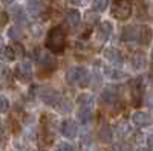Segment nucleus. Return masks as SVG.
<instances>
[{"instance_id":"f257e3e1","label":"nucleus","mask_w":153,"mask_h":151,"mask_svg":"<svg viewBox=\"0 0 153 151\" xmlns=\"http://www.w3.org/2000/svg\"><path fill=\"white\" fill-rule=\"evenodd\" d=\"M65 44H66V35H65V32H63L61 28L55 26V28H52L48 32L46 46H48L49 50H52V52H55V54L63 52Z\"/></svg>"},{"instance_id":"f03ea898","label":"nucleus","mask_w":153,"mask_h":151,"mask_svg":"<svg viewBox=\"0 0 153 151\" xmlns=\"http://www.w3.org/2000/svg\"><path fill=\"white\" fill-rule=\"evenodd\" d=\"M66 81L69 84H74V85L86 87L89 82V72L83 66H75L66 72Z\"/></svg>"},{"instance_id":"7ed1b4c3","label":"nucleus","mask_w":153,"mask_h":151,"mask_svg":"<svg viewBox=\"0 0 153 151\" xmlns=\"http://www.w3.org/2000/svg\"><path fill=\"white\" fill-rule=\"evenodd\" d=\"M112 14L118 20H127L132 14V2L130 0H113Z\"/></svg>"},{"instance_id":"20e7f679","label":"nucleus","mask_w":153,"mask_h":151,"mask_svg":"<svg viewBox=\"0 0 153 151\" xmlns=\"http://www.w3.org/2000/svg\"><path fill=\"white\" fill-rule=\"evenodd\" d=\"M40 98L45 104L48 105H60L61 104V95L55 90V89H51V87H46V89L40 90Z\"/></svg>"},{"instance_id":"39448f33","label":"nucleus","mask_w":153,"mask_h":151,"mask_svg":"<svg viewBox=\"0 0 153 151\" xmlns=\"http://www.w3.org/2000/svg\"><path fill=\"white\" fill-rule=\"evenodd\" d=\"M132 121H133L135 125H138V127H150V125L153 124V118L149 115V113H146V111H136V113H133Z\"/></svg>"},{"instance_id":"423d86ee","label":"nucleus","mask_w":153,"mask_h":151,"mask_svg":"<svg viewBox=\"0 0 153 151\" xmlns=\"http://www.w3.org/2000/svg\"><path fill=\"white\" fill-rule=\"evenodd\" d=\"M118 96H120L118 89H117L115 85H110V87H107L103 93H101V101H103V104L110 105V104H113V102H117Z\"/></svg>"},{"instance_id":"0eeeda50","label":"nucleus","mask_w":153,"mask_h":151,"mask_svg":"<svg viewBox=\"0 0 153 151\" xmlns=\"http://www.w3.org/2000/svg\"><path fill=\"white\" fill-rule=\"evenodd\" d=\"M61 133L65 137H69V139H72V137L76 136V130H78V127H76V122L72 121V119H66L61 122V127H60Z\"/></svg>"},{"instance_id":"6e6552de","label":"nucleus","mask_w":153,"mask_h":151,"mask_svg":"<svg viewBox=\"0 0 153 151\" xmlns=\"http://www.w3.org/2000/svg\"><path fill=\"white\" fill-rule=\"evenodd\" d=\"M16 75L22 82H28L31 80V75H32V66L29 63H22V64L17 66Z\"/></svg>"},{"instance_id":"1a4fd4ad","label":"nucleus","mask_w":153,"mask_h":151,"mask_svg":"<svg viewBox=\"0 0 153 151\" xmlns=\"http://www.w3.org/2000/svg\"><path fill=\"white\" fill-rule=\"evenodd\" d=\"M104 57L106 60H109L112 64H115L117 67H121L123 64V57H121V52L118 49H115V47H107L104 50Z\"/></svg>"},{"instance_id":"9d476101","label":"nucleus","mask_w":153,"mask_h":151,"mask_svg":"<svg viewBox=\"0 0 153 151\" xmlns=\"http://www.w3.org/2000/svg\"><path fill=\"white\" fill-rule=\"evenodd\" d=\"M112 23L110 21H103L100 23V26L97 28V37L100 41H107L109 37L112 35Z\"/></svg>"},{"instance_id":"9b49d317","label":"nucleus","mask_w":153,"mask_h":151,"mask_svg":"<svg viewBox=\"0 0 153 151\" xmlns=\"http://www.w3.org/2000/svg\"><path fill=\"white\" fill-rule=\"evenodd\" d=\"M65 18H66V23L69 24V28H76L81 21V14L76 9H68L66 14H65Z\"/></svg>"},{"instance_id":"f8f14e48","label":"nucleus","mask_w":153,"mask_h":151,"mask_svg":"<svg viewBox=\"0 0 153 151\" xmlns=\"http://www.w3.org/2000/svg\"><path fill=\"white\" fill-rule=\"evenodd\" d=\"M98 137H100V141L104 142V144H110L113 141V131H112V127L109 124H103L100 127Z\"/></svg>"},{"instance_id":"ddd939ff","label":"nucleus","mask_w":153,"mask_h":151,"mask_svg":"<svg viewBox=\"0 0 153 151\" xmlns=\"http://www.w3.org/2000/svg\"><path fill=\"white\" fill-rule=\"evenodd\" d=\"M138 34H139V28H136V26H127V28H124V32H123V40L126 43L136 41L138 40Z\"/></svg>"},{"instance_id":"4468645a","label":"nucleus","mask_w":153,"mask_h":151,"mask_svg":"<svg viewBox=\"0 0 153 151\" xmlns=\"http://www.w3.org/2000/svg\"><path fill=\"white\" fill-rule=\"evenodd\" d=\"M138 41L141 43L143 46L150 44V41H152V29H150L149 26H141V28H139Z\"/></svg>"},{"instance_id":"2eb2a0df","label":"nucleus","mask_w":153,"mask_h":151,"mask_svg":"<svg viewBox=\"0 0 153 151\" xmlns=\"http://www.w3.org/2000/svg\"><path fill=\"white\" fill-rule=\"evenodd\" d=\"M78 105L80 108H89V110H92V105H94V96L92 95H89V93H83L78 96Z\"/></svg>"},{"instance_id":"dca6fc26","label":"nucleus","mask_w":153,"mask_h":151,"mask_svg":"<svg viewBox=\"0 0 153 151\" xmlns=\"http://www.w3.org/2000/svg\"><path fill=\"white\" fill-rule=\"evenodd\" d=\"M9 82H11V70L6 66L0 64V87L8 85Z\"/></svg>"},{"instance_id":"f3484780","label":"nucleus","mask_w":153,"mask_h":151,"mask_svg":"<svg viewBox=\"0 0 153 151\" xmlns=\"http://www.w3.org/2000/svg\"><path fill=\"white\" fill-rule=\"evenodd\" d=\"M132 66H133V69H136V70L143 69V67L146 66V57H144V54L136 52V54L132 57Z\"/></svg>"},{"instance_id":"a211bd4d","label":"nucleus","mask_w":153,"mask_h":151,"mask_svg":"<svg viewBox=\"0 0 153 151\" xmlns=\"http://www.w3.org/2000/svg\"><path fill=\"white\" fill-rule=\"evenodd\" d=\"M40 8H42L40 0H29L28 5H26V9L29 12V15H32V17H37L38 14H40Z\"/></svg>"},{"instance_id":"6ab92c4d","label":"nucleus","mask_w":153,"mask_h":151,"mask_svg":"<svg viewBox=\"0 0 153 151\" xmlns=\"http://www.w3.org/2000/svg\"><path fill=\"white\" fill-rule=\"evenodd\" d=\"M40 63H42V66H43V67L52 69V67L55 66V58L51 55V54H43L42 58H40Z\"/></svg>"},{"instance_id":"aec40b11","label":"nucleus","mask_w":153,"mask_h":151,"mask_svg":"<svg viewBox=\"0 0 153 151\" xmlns=\"http://www.w3.org/2000/svg\"><path fill=\"white\" fill-rule=\"evenodd\" d=\"M78 119L83 122V124H87L89 121L92 119V110H89V108H80L78 110Z\"/></svg>"},{"instance_id":"412c9836","label":"nucleus","mask_w":153,"mask_h":151,"mask_svg":"<svg viewBox=\"0 0 153 151\" xmlns=\"http://www.w3.org/2000/svg\"><path fill=\"white\" fill-rule=\"evenodd\" d=\"M107 3H109L107 0H92V8H94V11L101 12L107 8Z\"/></svg>"},{"instance_id":"4be33fe9","label":"nucleus","mask_w":153,"mask_h":151,"mask_svg":"<svg viewBox=\"0 0 153 151\" xmlns=\"http://www.w3.org/2000/svg\"><path fill=\"white\" fill-rule=\"evenodd\" d=\"M2 55H3V58H5V60H8V61L16 60V54H14V50H12V47H5Z\"/></svg>"},{"instance_id":"5701e85b","label":"nucleus","mask_w":153,"mask_h":151,"mask_svg":"<svg viewBox=\"0 0 153 151\" xmlns=\"http://www.w3.org/2000/svg\"><path fill=\"white\" fill-rule=\"evenodd\" d=\"M55 151H75L74 150V147L71 145V144H68V142H60L58 145H57V150Z\"/></svg>"},{"instance_id":"b1692460","label":"nucleus","mask_w":153,"mask_h":151,"mask_svg":"<svg viewBox=\"0 0 153 151\" xmlns=\"http://www.w3.org/2000/svg\"><path fill=\"white\" fill-rule=\"evenodd\" d=\"M9 108V101L3 96V95H0V113H3Z\"/></svg>"},{"instance_id":"393cba45","label":"nucleus","mask_w":153,"mask_h":151,"mask_svg":"<svg viewBox=\"0 0 153 151\" xmlns=\"http://www.w3.org/2000/svg\"><path fill=\"white\" fill-rule=\"evenodd\" d=\"M12 50H14L16 57H17V55H20V57L25 55V49H23V46H22L20 43H14V46H12Z\"/></svg>"},{"instance_id":"a878e982","label":"nucleus","mask_w":153,"mask_h":151,"mask_svg":"<svg viewBox=\"0 0 153 151\" xmlns=\"http://www.w3.org/2000/svg\"><path fill=\"white\" fill-rule=\"evenodd\" d=\"M8 35L11 37V38H19V37H20V31H19V28H11V29L8 31Z\"/></svg>"},{"instance_id":"bb28decb","label":"nucleus","mask_w":153,"mask_h":151,"mask_svg":"<svg viewBox=\"0 0 153 151\" xmlns=\"http://www.w3.org/2000/svg\"><path fill=\"white\" fill-rule=\"evenodd\" d=\"M146 102H147V105L153 110V92L147 95V98H146Z\"/></svg>"},{"instance_id":"cd10ccee","label":"nucleus","mask_w":153,"mask_h":151,"mask_svg":"<svg viewBox=\"0 0 153 151\" xmlns=\"http://www.w3.org/2000/svg\"><path fill=\"white\" fill-rule=\"evenodd\" d=\"M8 21V15L5 12H0V26H3V24Z\"/></svg>"},{"instance_id":"c85d7f7f","label":"nucleus","mask_w":153,"mask_h":151,"mask_svg":"<svg viewBox=\"0 0 153 151\" xmlns=\"http://www.w3.org/2000/svg\"><path fill=\"white\" fill-rule=\"evenodd\" d=\"M72 2L76 3V5H83L84 6V5H87L89 2H91V0H72Z\"/></svg>"},{"instance_id":"c756f323","label":"nucleus","mask_w":153,"mask_h":151,"mask_svg":"<svg viewBox=\"0 0 153 151\" xmlns=\"http://www.w3.org/2000/svg\"><path fill=\"white\" fill-rule=\"evenodd\" d=\"M127 131H129V128H127V125L123 122V124H121V133H120V134H121V136H124Z\"/></svg>"},{"instance_id":"7c9ffc66","label":"nucleus","mask_w":153,"mask_h":151,"mask_svg":"<svg viewBox=\"0 0 153 151\" xmlns=\"http://www.w3.org/2000/svg\"><path fill=\"white\" fill-rule=\"evenodd\" d=\"M147 142H149V145H150V147L153 148V131H152V133L149 134V137H147Z\"/></svg>"},{"instance_id":"2f4dec72","label":"nucleus","mask_w":153,"mask_h":151,"mask_svg":"<svg viewBox=\"0 0 153 151\" xmlns=\"http://www.w3.org/2000/svg\"><path fill=\"white\" fill-rule=\"evenodd\" d=\"M3 49V40H2V37H0V50Z\"/></svg>"},{"instance_id":"473e14b6","label":"nucleus","mask_w":153,"mask_h":151,"mask_svg":"<svg viewBox=\"0 0 153 151\" xmlns=\"http://www.w3.org/2000/svg\"><path fill=\"white\" fill-rule=\"evenodd\" d=\"M138 151H149V150H147V148H139Z\"/></svg>"},{"instance_id":"72a5a7b5","label":"nucleus","mask_w":153,"mask_h":151,"mask_svg":"<svg viewBox=\"0 0 153 151\" xmlns=\"http://www.w3.org/2000/svg\"><path fill=\"white\" fill-rule=\"evenodd\" d=\"M5 3H12V0H3Z\"/></svg>"},{"instance_id":"f704fd0d","label":"nucleus","mask_w":153,"mask_h":151,"mask_svg":"<svg viewBox=\"0 0 153 151\" xmlns=\"http://www.w3.org/2000/svg\"><path fill=\"white\" fill-rule=\"evenodd\" d=\"M0 133H2V122H0Z\"/></svg>"},{"instance_id":"c9c22d12","label":"nucleus","mask_w":153,"mask_h":151,"mask_svg":"<svg viewBox=\"0 0 153 151\" xmlns=\"http://www.w3.org/2000/svg\"><path fill=\"white\" fill-rule=\"evenodd\" d=\"M152 57H153V50H152Z\"/></svg>"}]
</instances>
